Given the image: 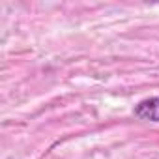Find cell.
<instances>
[{"label": "cell", "instance_id": "cell-1", "mask_svg": "<svg viewBox=\"0 0 159 159\" xmlns=\"http://www.w3.org/2000/svg\"><path fill=\"white\" fill-rule=\"evenodd\" d=\"M133 114L137 118H140V120H148V122L159 124V96L157 98L142 99L139 105H135Z\"/></svg>", "mask_w": 159, "mask_h": 159}]
</instances>
